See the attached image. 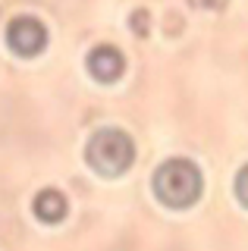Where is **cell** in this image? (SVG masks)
I'll return each mask as SVG.
<instances>
[{"instance_id":"1","label":"cell","mask_w":248,"mask_h":251,"mask_svg":"<svg viewBox=\"0 0 248 251\" xmlns=\"http://www.w3.org/2000/svg\"><path fill=\"white\" fill-rule=\"evenodd\" d=\"M201 188H204L201 170L185 157H170L154 173V195L167 207H192L201 198Z\"/></svg>"},{"instance_id":"2","label":"cell","mask_w":248,"mask_h":251,"mask_svg":"<svg viewBox=\"0 0 248 251\" xmlns=\"http://www.w3.org/2000/svg\"><path fill=\"white\" fill-rule=\"evenodd\" d=\"M85 160L100 176H123L135 160V141L123 129H98L85 148Z\"/></svg>"},{"instance_id":"3","label":"cell","mask_w":248,"mask_h":251,"mask_svg":"<svg viewBox=\"0 0 248 251\" xmlns=\"http://www.w3.org/2000/svg\"><path fill=\"white\" fill-rule=\"evenodd\" d=\"M44 44H48V28L35 16H16L6 25V47L19 57H35L44 50Z\"/></svg>"},{"instance_id":"4","label":"cell","mask_w":248,"mask_h":251,"mask_svg":"<svg viewBox=\"0 0 248 251\" xmlns=\"http://www.w3.org/2000/svg\"><path fill=\"white\" fill-rule=\"evenodd\" d=\"M88 73L98 78V82H116V78L123 75V66H126V60H123V53L116 50L113 44H98L95 50L88 53Z\"/></svg>"},{"instance_id":"5","label":"cell","mask_w":248,"mask_h":251,"mask_svg":"<svg viewBox=\"0 0 248 251\" xmlns=\"http://www.w3.org/2000/svg\"><path fill=\"white\" fill-rule=\"evenodd\" d=\"M32 210H35V217L41 220V223H60V220L66 217L63 192H57V188H41V192L35 195V201H32Z\"/></svg>"},{"instance_id":"6","label":"cell","mask_w":248,"mask_h":251,"mask_svg":"<svg viewBox=\"0 0 248 251\" xmlns=\"http://www.w3.org/2000/svg\"><path fill=\"white\" fill-rule=\"evenodd\" d=\"M148 22H151L148 10H135V13H132V31H135L138 38H145V35L151 31V25H148Z\"/></svg>"},{"instance_id":"7","label":"cell","mask_w":248,"mask_h":251,"mask_svg":"<svg viewBox=\"0 0 248 251\" xmlns=\"http://www.w3.org/2000/svg\"><path fill=\"white\" fill-rule=\"evenodd\" d=\"M236 198L248 207V163L239 170V176H236Z\"/></svg>"}]
</instances>
